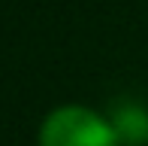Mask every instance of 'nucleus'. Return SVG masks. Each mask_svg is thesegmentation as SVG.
<instances>
[{
  "label": "nucleus",
  "instance_id": "1",
  "mask_svg": "<svg viewBox=\"0 0 148 146\" xmlns=\"http://www.w3.org/2000/svg\"><path fill=\"white\" fill-rule=\"evenodd\" d=\"M36 146H121V140L106 113L66 104L42 119Z\"/></svg>",
  "mask_w": 148,
  "mask_h": 146
},
{
  "label": "nucleus",
  "instance_id": "2",
  "mask_svg": "<svg viewBox=\"0 0 148 146\" xmlns=\"http://www.w3.org/2000/svg\"><path fill=\"white\" fill-rule=\"evenodd\" d=\"M106 116H109L121 146H148V107L124 97V101L112 104Z\"/></svg>",
  "mask_w": 148,
  "mask_h": 146
}]
</instances>
